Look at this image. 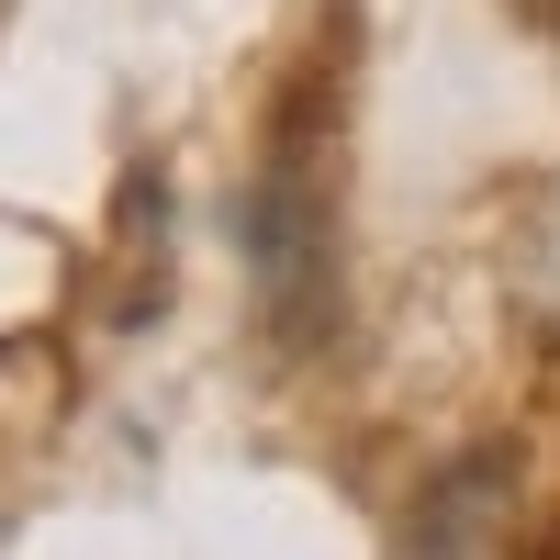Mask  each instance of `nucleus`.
Returning a JSON list of instances; mask_svg holds the SVG:
<instances>
[{"label":"nucleus","instance_id":"f257e3e1","mask_svg":"<svg viewBox=\"0 0 560 560\" xmlns=\"http://www.w3.org/2000/svg\"><path fill=\"white\" fill-rule=\"evenodd\" d=\"M482 538H504V471L482 459V471H459L438 493V516H427V560H493Z\"/></svg>","mask_w":560,"mask_h":560}]
</instances>
